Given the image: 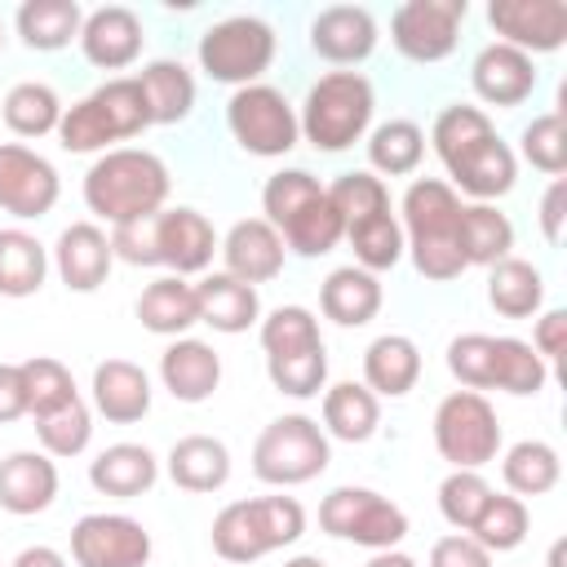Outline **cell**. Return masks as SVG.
I'll use <instances>...</instances> for the list:
<instances>
[{
  "label": "cell",
  "mask_w": 567,
  "mask_h": 567,
  "mask_svg": "<svg viewBox=\"0 0 567 567\" xmlns=\"http://www.w3.org/2000/svg\"><path fill=\"white\" fill-rule=\"evenodd\" d=\"M168 190H173L168 164L146 146L102 151L84 173V208L111 226L168 208Z\"/></svg>",
  "instance_id": "6da1fadb"
},
{
  "label": "cell",
  "mask_w": 567,
  "mask_h": 567,
  "mask_svg": "<svg viewBox=\"0 0 567 567\" xmlns=\"http://www.w3.org/2000/svg\"><path fill=\"white\" fill-rule=\"evenodd\" d=\"M399 226H403V248L416 266L421 279L430 284H452L470 266L456 244V221H461V195L443 177H416L403 199H399Z\"/></svg>",
  "instance_id": "7a4b0ae2"
},
{
  "label": "cell",
  "mask_w": 567,
  "mask_h": 567,
  "mask_svg": "<svg viewBox=\"0 0 567 567\" xmlns=\"http://www.w3.org/2000/svg\"><path fill=\"white\" fill-rule=\"evenodd\" d=\"M372 115H377V89L363 71H323L306 89L297 124L315 151L341 155L372 133Z\"/></svg>",
  "instance_id": "3957f363"
},
{
  "label": "cell",
  "mask_w": 567,
  "mask_h": 567,
  "mask_svg": "<svg viewBox=\"0 0 567 567\" xmlns=\"http://www.w3.org/2000/svg\"><path fill=\"white\" fill-rule=\"evenodd\" d=\"M146 128H151V111L142 84L133 75H115L62 111L58 142L71 155H102L115 151V142H128Z\"/></svg>",
  "instance_id": "277c9868"
},
{
  "label": "cell",
  "mask_w": 567,
  "mask_h": 567,
  "mask_svg": "<svg viewBox=\"0 0 567 567\" xmlns=\"http://www.w3.org/2000/svg\"><path fill=\"white\" fill-rule=\"evenodd\" d=\"M301 532H306V509L297 496H248L217 509L208 540L221 563L244 567L284 545H297Z\"/></svg>",
  "instance_id": "5b68a950"
},
{
  "label": "cell",
  "mask_w": 567,
  "mask_h": 567,
  "mask_svg": "<svg viewBox=\"0 0 567 567\" xmlns=\"http://www.w3.org/2000/svg\"><path fill=\"white\" fill-rule=\"evenodd\" d=\"M275 49H279V35L266 18L230 13V18H217V22L204 27V35L195 44V58H199V71L208 80L244 89V84H261V75L275 62Z\"/></svg>",
  "instance_id": "8992f818"
},
{
  "label": "cell",
  "mask_w": 567,
  "mask_h": 567,
  "mask_svg": "<svg viewBox=\"0 0 567 567\" xmlns=\"http://www.w3.org/2000/svg\"><path fill=\"white\" fill-rule=\"evenodd\" d=\"M328 461H332V439L306 412L275 416L252 443V474L270 487H301L319 478Z\"/></svg>",
  "instance_id": "52a82bcc"
},
{
  "label": "cell",
  "mask_w": 567,
  "mask_h": 567,
  "mask_svg": "<svg viewBox=\"0 0 567 567\" xmlns=\"http://www.w3.org/2000/svg\"><path fill=\"white\" fill-rule=\"evenodd\" d=\"M434 447L452 470H483L501 456V416L487 394L452 390L434 408Z\"/></svg>",
  "instance_id": "ba28073f"
},
{
  "label": "cell",
  "mask_w": 567,
  "mask_h": 567,
  "mask_svg": "<svg viewBox=\"0 0 567 567\" xmlns=\"http://www.w3.org/2000/svg\"><path fill=\"white\" fill-rule=\"evenodd\" d=\"M226 128H230L235 146L257 159H279L301 142L297 106L284 97V89H275L266 80L244 84L226 97Z\"/></svg>",
  "instance_id": "9c48e42d"
},
{
  "label": "cell",
  "mask_w": 567,
  "mask_h": 567,
  "mask_svg": "<svg viewBox=\"0 0 567 567\" xmlns=\"http://www.w3.org/2000/svg\"><path fill=\"white\" fill-rule=\"evenodd\" d=\"M319 532L377 554V549H399V540L408 536V514L390 496L346 483L319 501Z\"/></svg>",
  "instance_id": "30bf717a"
},
{
  "label": "cell",
  "mask_w": 567,
  "mask_h": 567,
  "mask_svg": "<svg viewBox=\"0 0 567 567\" xmlns=\"http://www.w3.org/2000/svg\"><path fill=\"white\" fill-rule=\"evenodd\" d=\"M470 13V0H403L390 13V44L408 62H443L456 53L461 22Z\"/></svg>",
  "instance_id": "8fae6325"
},
{
  "label": "cell",
  "mask_w": 567,
  "mask_h": 567,
  "mask_svg": "<svg viewBox=\"0 0 567 567\" xmlns=\"http://www.w3.org/2000/svg\"><path fill=\"white\" fill-rule=\"evenodd\" d=\"M151 532L128 514H84L71 527V563L75 567H146Z\"/></svg>",
  "instance_id": "7c38bea8"
},
{
  "label": "cell",
  "mask_w": 567,
  "mask_h": 567,
  "mask_svg": "<svg viewBox=\"0 0 567 567\" xmlns=\"http://www.w3.org/2000/svg\"><path fill=\"white\" fill-rule=\"evenodd\" d=\"M58 195L62 177L40 151L22 142H0V213L18 221H40L44 213H53Z\"/></svg>",
  "instance_id": "4fadbf2b"
},
{
  "label": "cell",
  "mask_w": 567,
  "mask_h": 567,
  "mask_svg": "<svg viewBox=\"0 0 567 567\" xmlns=\"http://www.w3.org/2000/svg\"><path fill=\"white\" fill-rule=\"evenodd\" d=\"M487 22L501 44L536 53H558L567 44V4L563 0H492Z\"/></svg>",
  "instance_id": "5bb4252c"
},
{
  "label": "cell",
  "mask_w": 567,
  "mask_h": 567,
  "mask_svg": "<svg viewBox=\"0 0 567 567\" xmlns=\"http://www.w3.org/2000/svg\"><path fill=\"white\" fill-rule=\"evenodd\" d=\"M217 230L213 221L190 208V204H177V208H159L155 213V257L168 275H208L213 266V252H217Z\"/></svg>",
  "instance_id": "9a60e30c"
},
{
  "label": "cell",
  "mask_w": 567,
  "mask_h": 567,
  "mask_svg": "<svg viewBox=\"0 0 567 567\" xmlns=\"http://www.w3.org/2000/svg\"><path fill=\"white\" fill-rule=\"evenodd\" d=\"M443 168L452 177L447 186L456 195H470L474 204H492V199L509 195L514 182H518V155H514V146L501 133L478 137L474 146H465L461 155H452Z\"/></svg>",
  "instance_id": "2e32d148"
},
{
  "label": "cell",
  "mask_w": 567,
  "mask_h": 567,
  "mask_svg": "<svg viewBox=\"0 0 567 567\" xmlns=\"http://www.w3.org/2000/svg\"><path fill=\"white\" fill-rule=\"evenodd\" d=\"M306 35H310L315 58H323V62H332V66H341V71L368 62L372 49H377V40H381L377 18H372V9H363V4H328V9H319V13L310 18Z\"/></svg>",
  "instance_id": "e0dca14e"
},
{
  "label": "cell",
  "mask_w": 567,
  "mask_h": 567,
  "mask_svg": "<svg viewBox=\"0 0 567 567\" xmlns=\"http://www.w3.org/2000/svg\"><path fill=\"white\" fill-rule=\"evenodd\" d=\"M536 58H527L523 49H509L501 40L483 44L470 62V89L483 106H523L532 93H536Z\"/></svg>",
  "instance_id": "ac0fdd59"
},
{
  "label": "cell",
  "mask_w": 567,
  "mask_h": 567,
  "mask_svg": "<svg viewBox=\"0 0 567 567\" xmlns=\"http://www.w3.org/2000/svg\"><path fill=\"white\" fill-rule=\"evenodd\" d=\"M80 53L89 66L97 71H124L142 58V44H146V27L142 18L128 9V4H102L93 13H84V27H80Z\"/></svg>",
  "instance_id": "d6986e66"
},
{
  "label": "cell",
  "mask_w": 567,
  "mask_h": 567,
  "mask_svg": "<svg viewBox=\"0 0 567 567\" xmlns=\"http://www.w3.org/2000/svg\"><path fill=\"white\" fill-rule=\"evenodd\" d=\"M49 266L58 270V279L71 288V292H97L115 266V252H111V235L97 226V221H71L58 244L49 248Z\"/></svg>",
  "instance_id": "ffe728a7"
},
{
  "label": "cell",
  "mask_w": 567,
  "mask_h": 567,
  "mask_svg": "<svg viewBox=\"0 0 567 567\" xmlns=\"http://www.w3.org/2000/svg\"><path fill=\"white\" fill-rule=\"evenodd\" d=\"M217 252H221V270L235 275V279H244V284H252V288L257 284H270L284 270V257H288L279 230L266 217H239L221 235Z\"/></svg>",
  "instance_id": "44dd1931"
},
{
  "label": "cell",
  "mask_w": 567,
  "mask_h": 567,
  "mask_svg": "<svg viewBox=\"0 0 567 567\" xmlns=\"http://www.w3.org/2000/svg\"><path fill=\"white\" fill-rule=\"evenodd\" d=\"M151 377L142 363L133 359H102L93 368V381H89V408L97 416H106L111 425H133L151 412Z\"/></svg>",
  "instance_id": "7402d4cb"
},
{
  "label": "cell",
  "mask_w": 567,
  "mask_h": 567,
  "mask_svg": "<svg viewBox=\"0 0 567 567\" xmlns=\"http://www.w3.org/2000/svg\"><path fill=\"white\" fill-rule=\"evenodd\" d=\"M58 501V461L35 452V447H22V452H9L0 456V509L4 514H44L49 505Z\"/></svg>",
  "instance_id": "603a6c76"
},
{
  "label": "cell",
  "mask_w": 567,
  "mask_h": 567,
  "mask_svg": "<svg viewBox=\"0 0 567 567\" xmlns=\"http://www.w3.org/2000/svg\"><path fill=\"white\" fill-rule=\"evenodd\" d=\"M159 381L177 403H204L221 385V354L199 337H173L159 354Z\"/></svg>",
  "instance_id": "cb8c5ba5"
},
{
  "label": "cell",
  "mask_w": 567,
  "mask_h": 567,
  "mask_svg": "<svg viewBox=\"0 0 567 567\" xmlns=\"http://www.w3.org/2000/svg\"><path fill=\"white\" fill-rule=\"evenodd\" d=\"M385 301V288H381V275L363 270V266H337L328 270V279L319 284V310L323 319H332L337 328H363L377 319Z\"/></svg>",
  "instance_id": "d4e9b609"
},
{
  "label": "cell",
  "mask_w": 567,
  "mask_h": 567,
  "mask_svg": "<svg viewBox=\"0 0 567 567\" xmlns=\"http://www.w3.org/2000/svg\"><path fill=\"white\" fill-rule=\"evenodd\" d=\"M195 297H199V323H208L213 332L239 337L252 323H261V297H257V288L244 284V279H235V275H226V270L199 275Z\"/></svg>",
  "instance_id": "484cf974"
},
{
  "label": "cell",
  "mask_w": 567,
  "mask_h": 567,
  "mask_svg": "<svg viewBox=\"0 0 567 567\" xmlns=\"http://www.w3.org/2000/svg\"><path fill=\"white\" fill-rule=\"evenodd\" d=\"M159 478V456L146 443H111L89 461V483L97 496L133 501L146 496Z\"/></svg>",
  "instance_id": "4316f807"
},
{
  "label": "cell",
  "mask_w": 567,
  "mask_h": 567,
  "mask_svg": "<svg viewBox=\"0 0 567 567\" xmlns=\"http://www.w3.org/2000/svg\"><path fill=\"white\" fill-rule=\"evenodd\" d=\"M421 381V346L408 332H381L363 350V385L377 399H403Z\"/></svg>",
  "instance_id": "83f0119b"
},
{
  "label": "cell",
  "mask_w": 567,
  "mask_h": 567,
  "mask_svg": "<svg viewBox=\"0 0 567 567\" xmlns=\"http://www.w3.org/2000/svg\"><path fill=\"white\" fill-rule=\"evenodd\" d=\"M164 470L182 492L208 496V492H221L230 483V447L213 434H186L168 447Z\"/></svg>",
  "instance_id": "f1b7e54d"
},
{
  "label": "cell",
  "mask_w": 567,
  "mask_h": 567,
  "mask_svg": "<svg viewBox=\"0 0 567 567\" xmlns=\"http://www.w3.org/2000/svg\"><path fill=\"white\" fill-rule=\"evenodd\" d=\"M137 319L146 332L155 337H186L195 323H199V297H195V284L182 279V275H159L142 288L137 297Z\"/></svg>",
  "instance_id": "f546056e"
},
{
  "label": "cell",
  "mask_w": 567,
  "mask_h": 567,
  "mask_svg": "<svg viewBox=\"0 0 567 567\" xmlns=\"http://www.w3.org/2000/svg\"><path fill=\"white\" fill-rule=\"evenodd\" d=\"M133 80L142 84L151 124H182V120H190V111H195V75H190L186 62L151 58Z\"/></svg>",
  "instance_id": "4dcf8cb0"
},
{
  "label": "cell",
  "mask_w": 567,
  "mask_h": 567,
  "mask_svg": "<svg viewBox=\"0 0 567 567\" xmlns=\"http://www.w3.org/2000/svg\"><path fill=\"white\" fill-rule=\"evenodd\" d=\"M323 434L341 443H368L381 425V399L363 381H332L323 385Z\"/></svg>",
  "instance_id": "1f68e13d"
},
{
  "label": "cell",
  "mask_w": 567,
  "mask_h": 567,
  "mask_svg": "<svg viewBox=\"0 0 567 567\" xmlns=\"http://www.w3.org/2000/svg\"><path fill=\"white\" fill-rule=\"evenodd\" d=\"M487 306L501 319H536L545 306V275L527 257H501L487 266Z\"/></svg>",
  "instance_id": "d6a6232c"
},
{
  "label": "cell",
  "mask_w": 567,
  "mask_h": 567,
  "mask_svg": "<svg viewBox=\"0 0 567 567\" xmlns=\"http://www.w3.org/2000/svg\"><path fill=\"white\" fill-rule=\"evenodd\" d=\"M84 9L75 0H22L13 13V31L35 53H58L71 40H80Z\"/></svg>",
  "instance_id": "836d02e7"
},
{
  "label": "cell",
  "mask_w": 567,
  "mask_h": 567,
  "mask_svg": "<svg viewBox=\"0 0 567 567\" xmlns=\"http://www.w3.org/2000/svg\"><path fill=\"white\" fill-rule=\"evenodd\" d=\"M456 244L465 266H496L501 257H514V221L496 204H461Z\"/></svg>",
  "instance_id": "e575fe53"
},
{
  "label": "cell",
  "mask_w": 567,
  "mask_h": 567,
  "mask_svg": "<svg viewBox=\"0 0 567 567\" xmlns=\"http://www.w3.org/2000/svg\"><path fill=\"white\" fill-rule=\"evenodd\" d=\"M501 478H505L509 496H518V501L545 496V492H554L558 478H563V456H558V447L545 443V439H518V443H509L505 456H501Z\"/></svg>",
  "instance_id": "d590c367"
},
{
  "label": "cell",
  "mask_w": 567,
  "mask_h": 567,
  "mask_svg": "<svg viewBox=\"0 0 567 567\" xmlns=\"http://www.w3.org/2000/svg\"><path fill=\"white\" fill-rule=\"evenodd\" d=\"M49 279V248L22 230V226H4L0 230V297H35Z\"/></svg>",
  "instance_id": "8d00e7d4"
},
{
  "label": "cell",
  "mask_w": 567,
  "mask_h": 567,
  "mask_svg": "<svg viewBox=\"0 0 567 567\" xmlns=\"http://www.w3.org/2000/svg\"><path fill=\"white\" fill-rule=\"evenodd\" d=\"M368 173L385 177H408L425 159V128L416 120H385L368 133Z\"/></svg>",
  "instance_id": "74e56055"
},
{
  "label": "cell",
  "mask_w": 567,
  "mask_h": 567,
  "mask_svg": "<svg viewBox=\"0 0 567 567\" xmlns=\"http://www.w3.org/2000/svg\"><path fill=\"white\" fill-rule=\"evenodd\" d=\"M62 111H66L62 97H58L53 84H44V80H18V84L4 93V102H0L4 128H9L13 137H49V133H58Z\"/></svg>",
  "instance_id": "f35d334b"
},
{
  "label": "cell",
  "mask_w": 567,
  "mask_h": 567,
  "mask_svg": "<svg viewBox=\"0 0 567 567\" xmlns=\"http://www.w3.org/2000/svg\"><path fill=\"white\" fill-rule=\"evenodd\" d=\"M549 385V363L523 341V337H496L492 341V390L505 394H540Z\"/></svg>",
  "instance_id": "ab89813d"
},
{
  "label": "cell",
  "mask_w": 567,
  "mask_h": 567,
  "mask_svg": "<svg viewBox=\"0 0 567 567\" xmlns=\"http://www.w3.org/2000/svg\"><path fill=\"white\" fill-rule=\"evenodd\" d=\"M527 527H532V514H527V501L518 496H505V492H492L483 514L474 518V527L465 536H474L487 554H509L527 540Z\"/></svg>",
  "instance_id": "60d3db41"
},
{
  "label": "cell",
  "mask_w": 567,
  "mask_h": 567,
  "mask_svg": "<svg viewBox=\"0 0 567 567\" xmlns=\"http://www.w3.org/2000/svg\"><path fill=\"white\" fill-rule=\"evenodd\" d=\"M279 239H284V248L297 252V257H323V252H332V248L346 239V230H341V217H337L328 190H323L319 199H310V204L279 230Z\"/></svg>",
  "instance_id": "b9f144b4"
},
{
  "label": "cell",
  "mask_w": 567,
  "mask_h": 567,
  "mask_svg": "<svg viewBox=\"0 0 567 567\" xmlns=\"http://www.w3.org/2000/svg\"><path fill=\"white\" fill-rule=\"evenodd\" d=\"M346 239H350V248H354V266H363V270H372V275L394 270V266L408 257V248H403V226H399L394 213H377V217H368V221L346 226Z\"/></svg>",
  "instance_id": "7bdbcfd3"
},
{
  "label": "cell",
  "mask_w": 567,
  "mask_h": 567,
  "mask_svg": "<svg viewBox=\"0 0 567 567\" xmlns=\"http://www.w3.org/2000/svg\"><path fill=\"white\" fill-rule=\"evenodd\" d=\"M35 439H40V452L53 456V461L80 456L93 439V408L84 399H71V403L35 416Z\"/></svg>",
  "instance_id": "ee69618b"
},
{
  "label": "cell",
  "mask_w": 567,
  "mask_h": 567,
  "mask_svg": "<svg viewBox=\"0 0 567 567\" xmlns=\"http://www.w3.org/2000/svg\"><path fill=\"white\" fill-rule=\"evenodd\" d=\"M487 133H496V124H492V115L483 106H474V102H447L434 115V124H430V146H434L439 164H447L452 155H461L465 146H474Z\"/></svg>",
  "instance_id": "f6af8a7d"
},
{
  "label": "cell",
  "mask_w": 567,
  "mask_h": 567,
  "mask_svg": "<svg viewBox=\"0 0 567 567\" xmlns=\"http://www.w3.org/2000/svg\"><path fill=\"white\" fill-rule=\"evenodd\" d=\"M328 190V199H332V208H337V217H341V230L346 226H354V221H368V217H377V213H394L390 208V186L377 177V173H368V168H354V173H341L332 186H323Z\"/></svg>",
  "instance_id": "bcb514c9"
},
{
  "label": "cell",
  "mask_w": 567,
  "mask_h": 567,
  "mask_svg": "<svg viewBox=\"0 0 567 567\" xmlns=\"http://www.w3.org/2000/svg\"><path fill=\"white\" fill-rule=\"evenodd\" d=\"M18 368H22V390H27V416L31 421L53 412V408H62V403H71V399H80L75 377H71V368L62 359L35 354V359H27Z\"/></svg>",
  "instance_id": "7dc6e473"
},
{
  "label": "cell",
  "mask_w": 567,
  "mask_h": 567,
  "mask_svg": "<svg viewBox=\"0 0 567 567\" xmlns=\"http://www.w3.org/2000/svg\"><path fill=\"white\" fill-rule=\"evenodd\" d=\"M257 337H261L266 359L323 346V337H319V319H315V310H306V306H275L270 315H261Z\"/></svg>",
  "instance_id": "c3c4849f"
},
{
  "label": "cell",
  "mask_w": 567,
  "mask_h": 567,
  "mask_svg": "<svg viewBox=\"0 0 567 567\" xmlns=\"http://www.w3.org/2000/svg\"><path fill=\"white\" fill-rule=\"evenodd\" d=\"M323 195V182L315 177V173H306V168H279V173H270L266 177V186H261V217L275 226V230H284L310 199H319Z\"/></svg>",
  "instance_id": "681fc988"
},
{
  "label": "cell",
  "mask_w": 567,
  "mask_h": 567,
  "mask_svg": "<svg viewBox=\"0 0 567 567\" xmlns=\"http://www.w3.org/2000/svg\"><path fill=\"white\" fill-rule=\"evenodd\" d=\"M266 377L288 399H315L328 385V346L297 350V354H275V359H266Z\"/></svg>",
  "instance_id": "f907efd6"
},
{
  "label": "cell",
  "mask_w": 567,
  "mask_h": 567,
  "mask_svg": "<svg viewBox=\"0 0 567 567\" xmlns=\"http://www.w3.org/2000/svg\"><path fill=\"white\" fill-rule=\"evenodd\" d=\"M518 155L549 173V177H563L567 173V124H563V111H545V115H532L518 133Z\"/></svg>",
  "instance_id": "816d5d0a"
},
{
  "label": "cell",
  "mask_w": 567,
  "mask_h": 567,
  "mask_svg": "<svg viewBox=\"0 0 567 567\" xmlns=\"http://www.w3.org/2000/svg\"><path fill=\"white\" fill-rule=\"evenodd\" d=\"M487 496H492V483L483 478V470H447V478L439 483V514L447 527L470 532Z\"/></svg>",
  "instance_id": "f5cc1de1"
},
{
  "label": "cell",
  "mask_w": 567,
  "mask_h": 567,
  "mask_svg": "<svg viewBox=\"0 0 567 567\" xmlns=\"http://www.w3.org/2000/svg\"><path fill=\"white\" fill-rule=\"evenodd\" d=\"M492 341L487 332H461L447 341V372L461 390H492Z\"/></svg>",
  "instance_id": "db71d44e"
},
{
  "label": "cell",
  "mask_w": 567,
  "mask_h": 567,
  "mask_svg": "<svg viewBox=\"0 0 567 567\" xmlns=\"http://www.w3.org/2000/svg\"><path fill=\"white\" fill-rule=\"evenodd\" d=\"M111 252H115V261H128V266H159V257H155V213L137 217V221H124V226H111Z\"/></svg>",
  "instance_id": "11a10c76"
},
{
  "label": "cell",
  "mask_w": 567,
  "mask_h": 567,
  "mask_svg": "<svg viewBox=\"0 0 567 567\" xmlns=\"http://www.w3.org/2000/svg\"><path fill=\"white\" fill-rule=\"evenodd\" d=\"M425 567H492V554L474 536L452 532V536H439L430 545V563Z\"/></svg>",
  "instance_id": "9f6ffc18"
},
{
  "label": "cell",
  "mask_w": 567,
  "mask_h": 567,
  "mask_svg": "<svg viewBox=\"0 0 567 567\" xmlns=\"http://www.w3.org/2000/svg\"><path fill=\"white\" fill-rule=\"evenodd\" d=\"M527 346H532L549 368L563 363V354H567V310H563V306L540 310L536 323H532V341H527Z\"/></svg>",
  "instance_id": "6f0895ef"
},
{
  "label": "cell",
  "mask_w": 567,
  "mask_h": 567,
  "mask_svg": "<svg viewBox=\"0 0 567 567\" xmlns=\"http://www.w3.org/2000/svg\"><path fill=\"white\" fill-rule=\"evenodd\" d=\"M540 235H545V244H563V221H567V177H554L549 186H545V195H540Z\"/></svg>",
  "instance_id": "680465c9"
},
{
  "label": "cell",
  "mask_w": 567,
  "mask_h": 567,
  "mask_svg": "<svg viewBox=\"0 0 567 567\" xmlns=\"http://www.w3.org/2000/svg\"><path fill=\"white\" fill-rule=\"evenodd\" d=\"M27 416V390H22V368L0 363V425Z\"/></svg>",
  "instance_id": "91938a15"
},
{
  "label": "cell",
  "mask_w": 567,
  "mask_h": 567,
  "mask_svg": "<svg viewBox=\"0 0 567 567\" xmlns=\"http://www.w3.org/2000/svg\"><path fill=\"white\" fill-rule=\"evenodd\" d=\"M9 567H66V554H58L53 545H27Z\"/></svg>",
  "instance_id": "94428289"
},
{
  "label": "cell",
  "mask_w": 567,
  "mask_h": 567,
  "mask_svg": "<svg viewBox=\"0 0 567 567\" xmlns=\"http://www.w3.org/2000/svg\"><path fill=\"white\" fill-rule=\"evenodd\" d=\"M363 567H421L412 554H403V549H377Z\"/></svg>",
  "instance_id": "6125c7cd"
},
{
  "label": "cell",
  "mask_w": 567,
  "mask_h": 567,
  "mask_svg": "<svg viewBox=\"0 0 567 567\" xmlns=\"http://www.w3.org/2000/svg\"><path fill=\"white\" fill-rule=\"evenodd\" d=\"M284 567H328V563H323L319 554H292V558H288Z\"/></svg>",
  "instance_id": "be15d7a7"
},
{
  "label": "cell",
  "mask_w": 567,
  "mask_h": 567,
  "mask_svg": "<svg viewBox=\"0 0 567 567\" xmlns=\"http://www.w3.org/2000/svg\"><path fill=\"white\" fill-rule=\"evenodd\" d=\"M549 567H563V540L549 545Z\"/></svg>",
  "instance_id": "e7e4bbea"
},
{
  "label": "cell",
  "mask_w": 567,
  "mask_h": 567,
  "mask_svg": "<svg viewBox=\"0 0 567 567\" xmlns=\"http://www.w3.org/2000/svg\"><path fill=\"white\" fill-rule=\"evenodd\" d=\"M0 53H4V22H0Z\"/></svg>",
  "instance_id": "03108f58"
},
{
  "label": "cell",
  "mask_w": 567,
  "mask_h": 567,
  "mask_svg": "<svg viewBox=\"0 0 567 567\" xmlns=\"http://www.w3.org/2000/svg\"><path fill=\"white\" fill-rule=\"evenodd\" d=\"M0 567H4V563H0Z\"/></svg>",
  "instance_id": "003e7915"
}]
</instances>
